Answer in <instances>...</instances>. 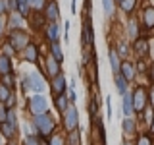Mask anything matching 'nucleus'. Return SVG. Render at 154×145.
Wrapping results in <instances>:
<instances>
[{
	"mask_svg": "<svg viewBox=\"0 0 154 145\" xmlns=\"http://www.w3.org/2000/svg\"><path fill=\"white\" fill-rule=\"evenodd\" d=\"M123 132L127 134V135H131L135 132V122H133V118H129V116L123 120Z\"/></svg>",
	"mask_w": 154,
	"mask_h": 145,
	"instance_id": "obj_26",
	"label": "nucleus"
},
{
	"mask_svg": "<svg viewBox=\"0 0 154 145\" xmlns=\"http://www.w3.org/2000/svg\"><path fill=\"white\" fill-rule=\"evenodd\" d=\"M141 21H143V27L146 29V31L154 29V6H144L143 8Z\"/></svg>",
	"mask_w": 154,
	"mask_h": 145,
	"instance_id": "obj_9",
	"label": "nucleus"
},
{
	"mask_svg": "<svg viewBox=\"0 0 154 145\" xmlns=\"http://www.w3.org/2000/svg\"><path fill=\"white\" fill-rule=\"evenodd\" d=\"M150 101H152V108H154V89L150 91Z\"/></svg>",
	"mask_w": 154,
	"mask_h": 145,
	"instance_id": "obj_45",
	"label": "nucleus"
},
{
	"mask_svg": "<svg viewBox=\"0 0 154 145\" xmlns=\"http://www.w3.org/2000/svg\"><path fill=\"white\" fill-rule=\"evenodd\" d=\"M77 12V0H71V14Z\"/></svg>",
	"mask_w": 154,
	"mask_h": 145,
	"instance_id": "obj_42",
	"label": "nucleus"
},
{
	"mask_svg": "<svg viewBox=\"0 0 154 145\" xmlns=\"http://www.w3.org/2000/svg\"><path fill=\"white\" fill-rule=\"evenodd\" d=\"M67 97H69V101H71V103L75 101V91H73V87H69V95H67Z\"/></svg>",
	"mask_w": 154,
	"mask_h": 145,
	"instance_id": "obj_41",
	"label": "nucleus"
},
{
	"mask_svg": "<svg viewBox=\"0 0 154 145\" xmlns=\"http://www.w3.org/2000/svg\"><path fill=\"white\" fill-rule=\"evenodd\" d=\"M150 132L154 134V118H152V126H150Z\"/></svg>",
	"mask_w": 154,
	"mask_h": 145,
	"instance_id": "obj_47",
	"label": "nucleus"
},
{
	"mask_svg": "<svg viewBox=\"0 0 154 145\" xmlns=\"http://www.w3.org/2000/svg\"><path fill=\"white\" fill-rule=\"evenodd\" d=\"M8 97H10V87H6L2 83V85H0V103H6Z\"/></svg>",
	"mask_w": 154,
	"mask_h": 145,
	"instance_id": "obj_28",
	"label": "nucleus"
},
{
	"mask_svg": "<svg viewBox=\"0 0 154 145\" xmlns=\"http://www.w3.org/2000/svg\"><path fill=\"white\" fill-rule=\"evenodd\" d=\"M45 6H46V0H31V8L35 10V12L45 10Z\"/></svg>",
	"mask_w": 154,
	"mask_h": 145,
	"instance_id": "obj_29",
	"label": "nucleus"
},
{
	"mask_svg": "<svg viewBox=\"0 0 154 145\" xmlns=\"http://www.w3.org/2000/svg\"><path fill=\"white\" fill-rule=\"evenodd\" d=\"M8 25L12 27V29H21V25H23V16L19 12H10Z\"/></svg>",
	"mask_w": 154,
	"mask_h": 145,
	"instance_id": "obj_18",
	"label": "nucleus"
},
{
	"mask_svg": "<svg viewBox=\"0 0 154 145\" xmlns=\"http://www.w3.org/2000/svg\"><path fill=\"white\" fill-rule=\"evenodd\" d=\"M116 50H118L119 56H127V45H125V43H122V41L118 43V48H116Z\"/></svg>",
	"mask_w": 154,
	"mask_h": 145,
	"instance_id": "obj_31",
	"label": "nucleus"
},
{
	"mask_svg": "<svg viewBox=\"0 0 154 145\" xmlns=\"http://www.w3.org/2000/svg\"><path fill=\"white\" fill-rule=\"evenodd\" d=\"M66 89H67L66 76L60 72L58 76H54V81H52V93H54V97H58V95H64Z\"/></svg>",
	"mask_w": 154,
	"mask_h": 145,
	"instance_id": "obj_11",
	"label": "nucleus"
},
{
	"mask_svg": "<svg viewBox=\"0 0 154 145\" xmlns=\"http://www.w3.org/2000/svg\"><path fill=\"white\" fill-rule=\"evenodd\" d=\"M45 18L48 21H60V6L56 0H48L45 6Z\"/></svg>",
	"mask_w": 154,
	"mask_h": 145,
	"instance_id": "obj_8",
	"label": "nucleus"
},
{
	"mask_svg": "<svg viewBox=\"0 0 154 145\" xmlns=\"http://www.w3.org/2000/svg\"><path fill=\"white\" fill-rule=\"evenodd\" d=\"M135 68H137L139 72H144V70H146V64H144V58H141V60L137 62V66H135Z\"/></svg>",
	"mask_w": 154,
	"mask_h": 145,
	"instance_id": "obj_39",
	"label": "nucleus"
},
{
	"mask_svg": "<svg viewBox=\"0 0 154 145\" xmlns=\"http://www.w3.org/2000/svg\"><path fill=\"white\" fill-rule=\"evenodd\" d=\"M10 45L14 47V50H23L29 45V35L23 29H12V33H10Z\"/></svg>",
	"mask_w": 154,
	"mask_h": 145,
	"instance_id": "obj_3",
	"label": "nucleus"
},
{
	"mask_svg": "<svg viewBox=\"0 0 154 145\" xmlns=\"http://www.w3.org/2000/svg\"><path fill=\"white\" fill-rule=\"evenodd\" d=\"M4 10H8V4H6V0H0V14H2Z\"/></svg>",
	"mask_w": 154,
	"mask_h": 145,
	"instance_id": "obj_40",
	"label": "nucleus"
},
{
	"mask_svg": "<svg viewBox=\"0 0 154 145\" xmlns=\"http://www.w3.org/2000/svg\"><path fill=\"white\" fill-rule=\"evenodd\" d=\"M10 72H12V62H10V56L0 54V76L10 74Z\"/></svg>",
	"mask_w": 154,
	"mask_h": 145,
	"instance_id": "obj_23",
	"label": "nucleus"
},
{
	"mask_svg": "<svg viewBox=\"0 0 154 145\" xmlns=\"http://www.w3.org/2000/svg\"><path fill=\"white\" fill-rule=\"evenodd\" d=\"M114 81H116V87H118V93H125L127 91V79L122 76V74H116V77H114Z\"/></svg>",
	"mask_w": 154,
	"mask_h": 145,
	"instance_id": "obj_24",
	"label": "nucleus"
},
{
	"mask_svg": "<svg viewBox=\"0 0 154 145\" xmlns=\"http://www.w3.org/2000/svg\"><path fill=\"white\" fill-rule=\"evenodd\" d=\"M46 72H48V74H50L52 77H54V76H58V74H60V72H62V68H60V62H58L56 60V58L54 56H46Z\"/></svg>",
	"mask_w": 154,
	"mask_h": 145,
	"instance_id": "obj_16",
	"label": "nucleus"
},
{
	"mask_svg": "<svg viewBox=\"0 0 154 145\" xmlns=\"http://www.w3.org/2000/svg\"><path fill=\"white\" fill-rule=\"evenodd\" d=\"M119 74H122L127 81H131V79H135V76H137V68H135V64H131L129 60H122Z\"/></svg>",
	"mask_w": 154,
	"mask_h": 145,
	"instance_id": "obj_12",
	"label": "nucleus"
},
{
	"mask_svg": "<svg viewBox=\"0 0 154 145\" xmlns=\"http://www.w3.org/2000/svg\"><path fill=\"white\" fill-rule=\"evenodd\" d=\"M50 145H64V139H62L60 135H54V137L50 139Z\"/></svg>",
	"mask_w": 154,
	"mask_h": 145,
	"instance_id": "obj_38",
	"label": "nucleus"
},
{
	"mask_svg": "<svg viewBox=\"0 0 154 145\" xmlns=\"http://www.w3.org/2000/svg\"><path fill=\"white\" fill-rule=\"evenodd\" d=\"M0 145H2V134H0Z\"/></svg>",
	"mask_w": 154,
	"mask_h": 145,
	"instance_id": "obj_48",
	"label": "nucleus"
},
{
	"mask_svg": "<svg viewBox=\"0 0 154 145\" xmlns=\"http://www.w3.org/2000/svg\"><path fill=\"white\" fill-rule=\"evenodd\" d=\"M116 2H122V0H116Z\"/></svg>",
	"mask_w": 154,
	"mask_h": 145,
	"instance_id": "obj_50",
	"label": "nucleus"
},
{
	"mask_svg": "<svg viewBox=\"0 0 154 145\" xmlns=\"http://www.w3.org/2000/svg\"><path fill=\"white\" fill-rule=\"evenodd\" d=\"M2 83L6 85V87H12V85H14V77L10 76V74H4V76H2Z\"/></svg>",
	"mask_w": 154,
	"mask_h": 145,
	"instance_id": "obj_33",
	"label": "nucleus"
},
{
	"mask_svg": "<svg viewBox=\"0 0 154 145\" xmlns=\"http://www.w3.org/2000/svg\"><path fill=\"white\" fill-rule=\"evenodd\" d=\"M150 81H154V64H152V68H150Z\"/></svg>",
	"mask_w": 154,
	"mask_h": 145,
	"instance_id": "obj_44",
	"label": "nucleus"
},
{
	"mask_svg": "<svg viewBox=\"0 0 154 145\" xmlns=\"http://www.w3.org/2000/svg\"><path fill=\"white\" fill-rule=\"evenodd\" d=\"M119 10H122L123 14H127V16H131L135 12V8H137V0H122V2H118Z\"/></svg>",
	"mask_w": 154,
	"mask_h": 145,
	"instance_id": "obj_20",
	"label": "nucleus"
},
{
	"mask_svg": "<svg viewBox=\"0 0 154 145\" xmlns=\"http://www.w3.org/2000/svg\"><path fill=\"white\" fill-rule=\"evenodd\" d=\"M133 50L137 52V56H139V58H146V56H148V52H150V45H148L146 39L139 37L137 41H133Z\"/></svg>",
	"mask_w": 154,
	"mask_h": 145,
	"instance_id": "obj_10",
	"label": "nucleus"
},
{
	"mask_svg": "<svg viewBox=\"0 0 154 145\" xmlns=\"http://www.w3.org/2000/svg\"><path fill=\"white\" fill-rule=\"evenodd\" d=\"M125 33H127V39L129 41H137L139 37H141V25H139V21L135 18H129L127 19V25H125Z\"/></svg>",
	"mask_w": 154,
	"mask_h": 145,
	"instance_id": "obj_7",
	"label": "nucleus"
},
{
	"mask_svg": "<svg viewBox=\"0 0 154 145\" xmlns=\"http://www.w3.org/2000/svg\"><path fill=\"white\" fill-rule=\"evenodd\" d=\"M77 124H79V118H77V108H75L73 105H69L64 110V126H66L67 132H73V130H77Z\"/></svg>",
	"mask_w": 154,
	"mask_h": 145,
	"instance_id": "obj_4",
	"label": "nucleus"
},
{
	"mask_svg": "<svg viewBox=\"0 0 154 145\" xmlns=\"http://www.w3.org/2000/svg\"><path fill=\"white\" fill-rule=\"evenodd\" d=\"M106 114H108V118L112 116V99L110 97H106Z\"/></svg>",
	"mask_w": 154,
	"mask_h": 145,
	"instance_id": "obj_35",
	"label": "nucleus"
},
{
	"mask_svg": "<svg viewBox=\"0 0 154 145\" xmlns=\"http://www.w3.org/2000/svg\"><path fill=\"white\" fill-rule=\"evenodd\" d=\"M123 145H131V143H123Z\"/></svg>",
	"mask_w": 154,
	"mask_h": 145,
	"instance_id": "obj_49",
	"label": "nucleus"
},
{
	"mask_svg": "<svg viewBox=\"0 0 154 145\" xmlns=\"http://www.w3.org/2000/svg\"><path fill=\"white\" fill-rule=\"evenodd\" d=\"M29 108H31V112L33 114H42V112H46L48 110V101L42 97L41 93H37L35 97H31V101H29Z\"/></svg>",
	"mask_w": 154,
	"mask_h": 145,
	"instance_id": "obj_6",
	"label": "nucleus"
},
{
	"mask_svg": "<svg viewBox=\"0 0 154 145\" xmlns=\"http://www.w3.org/2000/svg\"><path fill=\"white\" fill-rule=\"evenodd\" d=\"M102 12L108 19H112L114 14L118 12V2L116 0H102Z\"/></svg>",
	"mask_w": 154,
	"mask_h": 145,
	"instance_id": "obj_17",
	"label": "nucleus"
},
{
	"mask_svg": "<svg viewBox=\"0 0 154 145\" xmlns=\"http://www.w3.org/2000/svg\"><path fill=\"white\" fill-rule=\"evenodd\" d=\"M50 54L62 64V60H64V50H62V45H60L58 41H52V43H50Z\"/></svg>",
	"mask_w": 154,
	"mask_h": 145,
	"instance_id": "obj_21",
	"label": "nucleus"
},
{
	"mask_svg": "<svg viewBox=\"0 0 154 145\" xmlns=\"http://www.w3.org/2000/svg\"><path fill=\"white\" fill-rule=\"evenodd\" d=\"M25 145H42V141H38L35 135H27V137H25Z\"/></svg>",
	"mask_w": 154,
	"mask_h": 145,
	"instance_id": "obj_32",
	"label": "nucleus"
},
{
	"mask_svg": "<svg viewBox=\"0 0 154 145\" xmlns=\"http://www.w3.org/2000/svg\"><path fill=\"white\" fill-rule=\"evenodd\" d=\"M46 37L48 41H60V23L58 21H48L46 25Z\"/></svg>",
	"mask_w": 154,
	"mask_h": 145,
	"instance_id": "obj_14",
	"label": "nucleus"
},
{
	"mask_svg": "<svg viewBox=\"0 0 154 145\" xmlns=\"http://www.w3.org/2000/svg\"><path fill=\"white\" fill-rule=\"evenodd\" d=\"M150 50H152V56H154V39H152V43H150Z\"/></svg>",
	"mask_w": 154,
	"mask_h": 145,
	"instance_id": "obj_46",
	"label": "nucleus"
},
{
	"mask_svg": "<svg viewBox=\"0 0 154 145\" xmlns=\"http://www.w3.org/2000/svg\"><path fill=\"white\" fill-rule=\"evenodd\" d=\"M146 101H148L146 89H144V87H137V89L133 91V108H135V112H141V110H144Z\"/></svg>",
	"mask_w": 154,
	"mask_h": 145,
	"instance_id": "obj_5",
	"label": "nucleus"
},
{
	"mask_svg": "<svg viewBox=\"0 0 154 145\" xmlns=\"http://www.w3.org/2000/svg\"><path fill=\"white\" fill-rule=\"evenodd\" d=\"M144 116H146V122H152V118H154V108H146V106H144Z\"/></svg>",
	"mask_w": 154,
	"mask_h": 145,
	"instance_id": "obj_34",
	"label": "nucleus"
},
{
	"mask_svg": "<svg viewBox=\"0 0 154 145\" xmlns=\"http://www.w3.org/2000/svg\"><path fill=\"white\" fill-rule=\"evenodd\" d=\"M67 143H69V145H79V134H75V130L69 134V137H67Z\"/></svg>",
	"mask_w": 154,
	"mask_h": 145,
	"instance_id": "obj_30",
	"label": "nucleus"
},
{
	"mask_svg": "<svg viewBox=\"0 0 154 145\" xmlns=\"http://www.w3.org/2000/svg\"><path fill=\"white\" fill-rule=\"evenodd\" d=\"M2 29H4V19H2V16H0V35H2Z\"/></svg>",
	"mask_w": 154,
	"mask_h": 145,
	"instance_id": "obj_43",
	"label": "nucleus"
},
{
	"mask_svg": "<svg viewBox=\"0 0 154 145\" xmlns=\"http://www.w3.org/2000/svg\"><path fill=\"white\" fill-rule=\"evenodd\" d=\"M35 128L38 130L41 135H48L52 132V128H54V118H52L50 114H46V112L37 114L35 116Z\"/></svg>",
	"mask_w": 154,
	"mask_h": 145,
	"instance_id": "obj_2",
	"label": "nucleus"
},
{
	"mask_svg": "<svg viewBox=\"0 0 154 145\" xmlns=\"http://www.w3.org/2000/svg\"><path fill=\"white\" fill-rule=\"evenodd\" d=\"M45 79H42V76L38 74V72H31L25 79H23V89H31V91H37V93H42L45 91Z\"/></svg>",
	"mask_w": 154,
	"mask_h": 145,
	"instance_id": "obj_1",
	"label": "nucleus"
},
{
	"mask_svg": "<svg viewBox=\"0 0 154 145\" xmlns=\"http://www.w3.org/2000/svg\"><path fill=\"white\" fill-rule=\"evenodd\" d=\"M23 58H25L27 62H31V64H35L38 60V47L35 43H29V45L23 48Z\"/></svg>",
	"mask_w": 154,
	"mask_h": 145,
	"instance_id": "obj_13",
	"label": "nucleus"
},
{
	"mask_svg": "<svg viewBox=\"0 0 154 145\" xmlns=\"http://www.w3.org/2000/svg\"><path fill=\"white\" fill-rule=\"evenodd\" d=\"M123 112H125V116H133V112H135V108H133V95L127 93V91L123 93Z\"/></svg>",
	"mask_w": 154,
	"mask_h": 145,
	"instance_id": "obj_19",
	"label": "nucleus"
},
{
	"mask_svg": "<svg viewBox=\"0 0 154 145\" xmlns=\"http://www.w3.org/2000/svg\"><path fill=\"white\" fill-rule=\"evenodd\" d=\"M69 25H71V21L64 23V39H66V41H69Z\"/></svg>",
	"mask_w": 154,
	"mask_h": 145,
	"instance_id": "obj_37",
	"label": "nucleus"
},
{
	"mask_svg": "<svg viewBox=\"0 0 154 145\" xmlns=\"http://www.w3.org/2000/svg\"><path fill=\"white\" fill-rule=\"evenodd\" d=\"M139 145H152V141H150L148 135H141V137H139Z\"/></svg>",
	"mask_w": 154,
	"mask_h": 145,
	"instance_id": "obj_36",
	"label": "nucleus"
},
{
	"mask_svg": "<svg viewBox=\"0 0 154 145\" xmlns=\"http://www.w3.org/2000/svg\"><path fill=\"white\" fill-rule=\"evenodd\" d=\"M0 130H2V134L6 135V137H12V135H14V132H16V126H12V124H10L8 120H6V122H2V126H0Z\"/></svg>",
	"mask_w": 154,
	"mask_h": 145,
	"instance_id": "obj_25",
	"label": "nucleus"
},
{
	"mask_svg": "<svg viewBox=\"0 0 154 145\" xmlns=\"http://www.w3.org/2000/svg\"><path fill=\"white\" fill-rule=\"evenodd\" d=\"M56 108L62 110V112L67 108V99H66L64 95H58V97H56Z\"/></svg>",
	"mask_w": 154,
	"mask_h": 145,
	"instance_id": "obj_27",
	"label": "nucleus"
},
{
	"mask_svg": "<svg viewBox=\"0 0 154 145\" xmlns=\"http://www.w3.org/2000/svg\"><path fill=\"white\" fill-rule=\"evenodd\" d=\"M108 60H110V68H112V72H114V74H119L122 60H119V54H118V50H116L114 47L110 48V52H108Z\"/></svg>",
	"mask_w": 154,
	"mask_h": 145,
	"instance_id": "obj_15",
	"label": "nucleus"
},
{
	"mask_svg": "<svg viewBox=\"0 0 154 145\" xmlns=\"http://www.w3.org/2000/svg\"><path fill=\"white\" fill-rule=\"evenodd\" d=\"M17 12L21 14L23 18L31 16L33 8H31V0H17Z\"/></svg>",
	"mask_w": 154,
	"mask_h": 145,
	"instance_id": "obj_22",
	"label": "nucleus"
}]
</instances>
